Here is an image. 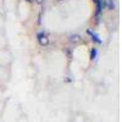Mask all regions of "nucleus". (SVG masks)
<instances>
[{
	"mask_svg": "<svg viewBox=\"0 0 122 122\" xmlns=\"http://www.w3.org/2000/svg\"><path fill=\"white\" fill-rule=\"evenodd\" d=\"M94 1H97V0H94Z\"/></svg>",
	"mask_w": 122,
	"mask_h": 122,
	"instance_id": "0eeeda50",
	"label": "nucleus"
},
{
	"mask_svg": "<svg viewBox=\"0 0 122 122\" xmlns=\"http://www.w3.org/2000/svg\"><path fill=\"white\" fill-rule=\"evenodd\" d=\"M95 57H97V49L93 48V49H92V51H90V59L94 60Z\"/></svg>",
	"mask_w": 122,
	"mask_h": 122,
	"instance_id": "20e7f679",
	"label": "nucleus"
},
{
	"mask_svg": "<svg viewBox=\"0 0 122 122\" xmlns=\"http://www.w3.org/2000/svg\"><path fill=\"white\" fill-rule=\"evenodd\" d=\"M38 42H39V44H40V45H48V44H49L48 36H46L44 32L39 33V34H38Z\"/></svg>",
	"mask_w": 122,
	"mask_h": 122,
	"instance_id": "f257e3e1",
	"label": "nucleus"
},
{
	"mask_svg": "<svg viewBox=\"0 0 122 122\" xmlns=\"http://www.w3.org/2000/svg\"><path fill=\"white\" fill-rule=\"evenodd\" d=\"M87 33H88V34L92 37V39H93L95 43H98V44H101V40H100V38H99V37H98V36H97L94 32H92L90 29H87Z\"/></svg>",
	"mask_w": 122,
	"mask_h": 122,
	"instance_id": "f03ea898",
	"label": "nucleus"
},
{
	"mask_svg": "<svg viewBox=\"0 0 122 122\" xmlns=\"http://www.w3.org/2000/svg\"><path fill=\"white\" fill-rule=\"evenodd\" d=\"M79 39H81V37H79V36H77V34H75V36H71V42H73V43L79 42Z\"/></svg>",
	"mask_w": 122,
	"mask_h": 122,
	"instance_id": "7ed1b4c3",
	"label": "nucleus"
},
{
	"mask_svg": "<svg viewBox=\"0 0 122 122\" xmlns=\"http://www.w3.org/2000/svg\"><path fill=\"white\" fill-rule=\"evenodd\" d=\"M27 1H32V0H27Z\"/></svg>",
	"mask_w": 122,
	"mask_h": 122,
	"instance_id": "423d86ee",
	"label": "nucleus"
},
{
	"mask_svg": "<svg viewBox=\"0 0 122 122\" xmlns=\"http://www.w3.org/2000/svg\"><path fill=\"white\" fill-rule=\"evenodd\" d=\"M109 7H110V9H112V7H114V3L111 1V0H109Z\"/></svg>",
	"mask_w": 122,
	"mask_h": 122,
	"instance_id": "39448f33",
	"label": "nucleus"
}]
</instances>
